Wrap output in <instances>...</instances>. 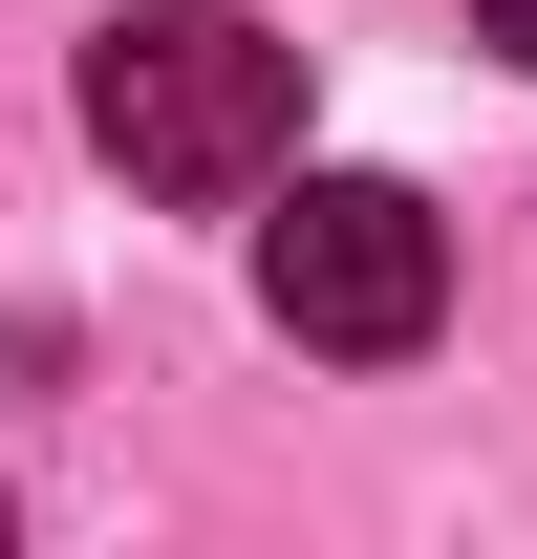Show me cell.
Instances as JSON below:
<instances>
[{"instance_id":"obj_1","label":"cell","mask_w":537,"mask_h":559,"mask_svg":"<svg viewBox=\"0 0 537 559\" xmlns=\"http://www.w3.org/2000/svg\"><path fill=\"white\" fill-rule=\"evenodd\" d=\"M86 151L130 173V194H279V151H301V44L237 22V0H130L108 44H86Z\"/></svg>"},{"instance_id":"obj_2","label":"cell","mask_w":537,"mask_h":559,"mask_svg":"<svg viewBox=\"0 0 537 559\" xmlns=\"http://www.w3.org/2000/svg\"><path fill=\"white\" fill-rule=\"evenodd\" d=\"M259 301H279V345H323V366H408L452 323V215L408 173H301L279 237H259Z\"/></svg>"},{"instance_id":"obj_3","label":"cell","mask_w":537,"mask_h":559,"mask_svg":"<svg viewBox=\"0 0 537 559\" xmlns=\"http://www.w3.org/2000/svg\"><path fill=\"white\" fill-rule=\"evenodd\" d=\"M473 22H494V44H516V66H537V0H473Z\"/></svg>"}]
</instances>
